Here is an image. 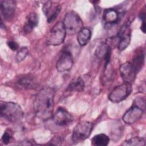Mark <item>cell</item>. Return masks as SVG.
<instances>
[{
	"instance_id": "cell-1",
	"label": "cell",
	"mask_w": 146,
	"mask_h": 146,
	"mask_svg": "<svg viewBox=\"0 0 146 146\" xmlns=\"http://www.w3.org/2000/svg\"><path fill=\"white\" fill-rule=\"evenodd\" d=\"M54 95V90L51 87H44L36 94L34 102V110L40 119L47 120L52 117Z\"/></svg>"
},
{
	"instance_id": "cell-2",
	"label": "cell",
	"mask_w": 146,
	"mask_h": 146,
	"mask_svg": "<svg viewBox=\"0 0 146 146\" xmlns=\"http://www.w3.org/2000/svg\"><path fill=\"white\" fill-rule=\"evenodd\" d=\"M1 115L11 123H17L23 117V111L21 106L14 102H4L1 105Z\"/></svg>"
},
{
	"instance_id": "cell-3",
	"label": "cell",
	"mask_w": 146,
	"mask_h": 146,
	"mask_svg": "<svg viewBox=\"0 0 146 146\" xmlns=\"http://www.w3.org/2000/svg\"><path fill=\"white\" fill-rule=\"evenodd\" d=\"M144 110L145 100L137 98L134 100L132 106L124 114L123 120L128 124H133L141 118Z\"/></svg>"
},
{
	"instance_id": "cell-4",
	"label": "cell",
	"mask_w": 146,
	"mask_h": 146,
	"mask_svg": "<svg viewBox=\"0 0 146 146\" xmlns=\"http://www.w3.org/2000/svg\"><path fill=\"white\" fill-rule=\"evenodd\" d=\"M63 25L65 27L66 34L74 35L83 28V22L79 15L74 11H68L63 19Z\"/></svg>"
},
{
	"instance_id": "cell-5",
	"label": "cell",
	"mask_w": 146,
	"mask_h": 146,
	"mask_svg": "<svg viewBox=\"0 0 146 146\" xmlns=\"http://www.w3.org/2000/svg\"><path fill=\"white\" fill-rule=\"evenodd\" d=\"M66 31L63 22H57L50 30L46 38V43L48 45L58 46L64 40Z\"/></svg>"
},
{
	"instance_id": "cell-6",
	"label": "cell",
	"mask_w": 146,
	"mask_h": 146,
	"mask_svg": "<svg viewBox=\"0 0 146 146\" xmlns=\"http://www.w3.org/2000/svg\"><path fill=\"white\" fill-rule=\"evenodd\" d=\"M93 124L87 121H82L78 123L74 127L71 139L73 143H78L87 139L92 130Z\"/></svg>"
},
{
	"instance_id": "cell-7",
	"label": "cell",
	"mask_w": 146,
	"mask_h": 146,
	"mask_svg": "<svg viewBox=\"0 0 146 146\" xmlns=\"http://www.w3.org/2000/svg\"><path fill=\"white\" fill-rule=\"evenodd\" d=\"M132 90V84L124 82L113 89L108 95V99L113 103H119L125 99Z\"/></svg>"
},
{
	"instance_id": "cell-8",
	"label": "cell",
	"mask_w": 146,
	"mask_h": 146,
	"mask_svg": "<svg viewBox=\"0 0 146 146\" xmlns=\"http://www.w3.org/2000/svg\"><path fill=\"white\" fill-rule=\"evenodd\" d=\"M118 49L120 51L124 50L129 44L131 38V29L129 21L126 22L121 27L118 34Z\"/></svg>"
},
{
	"instance_id": "cell-9",
	"label": "cell",
	"mask_w": 146,
	"mask_h": 146,
	"mask_svg": "<svg viewBox=\"0 0 146 146\" xmlns=\"http://www.w3.org/2000/svg\"><path fill=\"white\" fill-rule=\"evenodd\" d=\"M52 117L54 122L59 126L68 125L73 121L72 115L63 107H59L53 113Z\"/></svg>"
},
{
	"instance_id": "cell-10",
	"label": "cell",
	"mask_w": 146,
	"mask_h": 146,
	"mask_svg": "<svg viewBox=\"0 0 146 146\" xmlns=\"http://www.w3.org/2000/svg\"><path fill=\"white\" fill-rule=\"evenodd\" d=\"M62 9L59 4L54 3L52 1H47L43 5L42 10L47 17L48 23H51L55 20Z\"/></svg>"
},
{
	"instance_id": "cell-11",
	"label": "cell",
	"mask_w": 146,
	"mask_h": 146,
	"mask_svg": "<svg viewBox=\"0 0 146 146\" xmlns=\"http://www.w3.org/2000/svg\"><path fill=\"white\" fill-rule=\"evenodd\" d=\"M120 76L125 83L132 84L137 74L130 62H127L121 64L119 68Z\"/></svg>"
},
{
	"instance_id": "cell-12",
	"label": "cell",
	"mask_w": 146,
	"mask_h": 146,
	"mask_svg": "<svg viewBox=\"0 0 146 146\" xmlns=\"http://www.w3.org/2000/svg\"><path fill=\"white\" fill-rule=\"evenodd\" d=\"M74 63L73 58L70 51L65 50L63 51L58 59L56 67L59 72H65L69 71L72 67Z\"/></svg>"
},
{
	"instance_id": "cell-13",
	"label": "cell",
	"mask_w": 146,
	"mask_h": 146,
	"mask_svg": "<svg viewBox=\"0 0 146 146\" xmlns=\"http://www.w3.org/2000/svg\"><path fill=\"white\" fill-rule=\"evenodd\" d=\"M1 13L6 21L11 20L15 14L16 2L13 0H1L0 1Z\"/></svg>"
},
{
	"instance_id": "cell-14",
	"label": "cell",
	"mask_w": 146,
	"mask_h": 146,
	"mask_svg": "<svg viewBox=\"0 0 146 146\" xmlns=\"http://www.w3.org/2000/svg\"><path fill=\"white\" fill-rule=\"evenodd\" d=\"M17 88L22 90H30L37 88L38 84L36 79L31 75H25L17 79L15 82Z\"/></svg>"
},
{
	"instance_id": "cell-15",
	"label": "cell",
	"mask_w": 146,
	"mask_h": 146,
	"mask_svg": "<svg viewBox=\"0 0 146 146\" xmlns=\"http://www.w3.org/2000/svg\"><path fill=\"white\" fill-rule=\"evenodd\" d=\"M95 54L98 58L104 59V68H106L110 62L111 56V47L106 43H102L96 48Z\"/></svg>"
},
{
	"instance_id": "cell-16",
	"label": "cell",
	"mask_w": 146,
	"mask_h": 146,
	"mask_svg": "<svg viewBox=\"0 0 146 146\" xmlns=\"http://www.w3.org/2000/svg\"><path fill=\"white\" fill-rule=\"evenodd\" d=\"M103 19L107 25H114L118 23L120 19V14L116 10L109 8L104 10Z\"/></svg>"
},
{
	"instance_id": "cell-17",
	"label": "cell",
	"mask_w": 146,
	"mask_h": 146,
	"mask_svg": "<svg viewBox=\"0 0 146 146\" xmlns=\"http://www.w3.org/2000/svg\"><path fill=\"white\" fill-rule=\"evenodd\" d=\"M38 17L34 12L30 13L26 17L23 26V31L25 33H31L33 29L38 25Z\"/></svg>"
},
{
	"instance_id": "cell-18",
	"label": "cell",
	"mask_w": 146,
	"mask_h": 146,
	"mask_svg": "<svg viewBox=\"0 0 146 146\" xmlns=\"http://www.w3.org/2000/svg\"><path fill=\"white\" fill-rule=\"evenodd\" d=\"M91 33L89 29L83 27L77 34V40L79 45L84 46L86 45L90 40Z\"/></svg>"
},
{
	"instance_id": "cell-19",
	"label": "cell",
	"mask_w": 146,
	"mask_h": 146,
	"mask_svg": "<svg viewBox=\"0 0 146 146\" xmlns=\"http://www.w3.org/2000/svg\"><path fill=\"white\" fill-rule=\"evenodd\" d=\"M135 68L137 73L142 69L144 63V53L143 51L140 50L133 56L132 62H131Z\"/></svg>"
},
{
	"instance_id": "cell-20",
	"label": "cell",
	"mask_w": 146,
	"mask_h": 146,
	"mask_svg": "<svg viewBox=\"0 0 146 146\" xmlns=\"http://www.w3.org/2000/svg\"><path fill=\"white\" fill-rule=\"evenodd\" d=\"M85 88V83L81 77L74 79L68 86L67 91L69 92H82Z\"/></svg>"
},
{
	"instance_id": "cell-21",
	"label": "cell",
	"mask_w": 146,
	"mask_h": 146,
	"mask_svg": "<svg viewBox=\"0 0 146 146\" xmlns=\"http://www.w3.org/2000/svg\"><path fill=\"white\" fill-rule=\"evenodd\" d=\"M110 142L109 137L104 133L95 135L91 139L92 145L94 146H106Z\"/></svg>"
},
{
	"instance_id": "cell-22",
	"label": "cell",
	"mask_w": 146,
	"mask_h": 146,
	"mask_svg": "<svg viewBox=\"0 0 146 146\" xmlns=\"http://www.w3.org/2000/svg\"><path fill=\"white\" fill-rule=\"evenodd\" d=\"M145 140L144 138L140 137H134L125 140L123 143V145L125 146H142L145 145Z\"/></svg>"
},
{
	"instance_id": "cell-23",
	"label": "cell",
	"mask_w": 146,
	"mask_h": 146,
	"mask_svg": "<svg viewBox=\"0 0 146 146\" xmlns=\"http://www.w3.org/2000/svg\"><path fill=\"white\" fill-rule=\"evenodd\" d=\"M28 54V48L26 47H22L17 53L15 56L16 60L18 62H21L25 59Z\"/></svg>"
},
{
	"instance_id": "cell-24",
	"label": "cell",
	"mask_w": 146,
	"mask_h": 146,
	"mask_svg": "<svg viewBox=\"0 0 146 146\" xmlns=\"http://www.w3.org/2000/svg\"><path fill=\"white\" fill-rule=\"evenodd\" d=\"M12 138H13V136L11 133L9 131H6L3 133L2 136L1 140L3 144H7L11 141V140H12Z\"/></svg>"
},
{
	"instance_id": "cell-25",
	"label": "cell",
	"mask_w": 146,
	"mask_h": 146,
	"mask_svg": "<svg viewBox=\"0 0 146 146\" xmlns=\"http://www.w3.org/2000/svg\"><path fill=\"white\" fill-rule=\"evenodd\" d=\"M7 44L12 51H15L18 50L19 48L18 44L14 40H8L7 42Z\"/></svg>"
},
{
	"instance_id": "cell-26",
	"label": "cell",
	"mask_w": 146,
	"mask_h": 146,
	"mask_svg": "<svg viewBox=\"0 0 146 146\" xmlns=\"http://www.w3.org/2000/svg\"><path fill=\"white\" fill-rule=\"evenodd\" d=\"M141 31L145 33V20L144 21H142V23H141V27H140Z\"/></svg>"
}]
</instances>
